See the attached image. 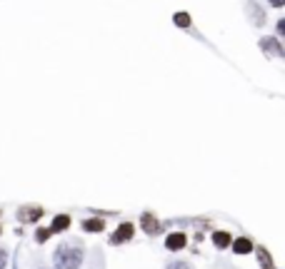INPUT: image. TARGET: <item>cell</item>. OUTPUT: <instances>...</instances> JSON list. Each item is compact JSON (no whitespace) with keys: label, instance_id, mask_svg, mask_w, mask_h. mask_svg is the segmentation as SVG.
Here are the masks:
<instances>
[{"label":"cell","instance_id":"4fadbf2b","mask_svg":"<svg viewBox=\"0 0 285 269\" xmlns=\"http://www.w3.org/2000/svg\"><path fill=\"white\" fill-rule=\"evenodd\" d=\"M258 257H260V262H263L268 269H273V259H270V254H268L265 249H258Z\"/></svg>","mask_w":285,"mask_h":269},{"label":"cell","instance_id":"8fae6325","mask_svg":"<svg viewBox=\"0 0 285 269\" xmlns=\"http://www.w3.org/2000/svg\"><path fill=\"white\" fill-rule=\"evenodd\" d=\"M248 10H250V15H253V20H255V25H263L265 23V13L255 5V3H248Z\"/></svg>","mask_w":285,"mask_h":269},{"label":"cell","instance_id":"8992f818","mask_svg":"<svg viewBox=\"0 0 285 269\" xmlns=\"http://www.w3.org/2000/svg\"><path fill=\"white\" fill-rule=\"evenodd\" d=\"M140 222H142V229H145V232H150V234H155L158 229H160V222L150 214V212H145V214H142L140 217Z\"/></svg>","mask_w":285,"mask_h":269},{"label":"cell","instance_id":"9c48e42d","mask_svg":"<svg viewBox=\"0 0 285 269\" xmlns=\"http://www.w3.org/2000/svg\"><path fill=\"white\" fill-rule=\"evenodd\" d=\"M70 227V217L68 214H58L55 219H53V229L50 232H63V229H68Z\"/></svg>","mask_w":285,"mask_h":269},{"label":"cell","instance_id":"2e32d148","mask_svg":"<svg viewBox=\"0 0 285 269\" xmlns=\"http://www.w3.org/2000/svg\"><path fill=\"white\" fill-rule=\"evenodd\" d=\"M5 262H8V254H5V249H0V269L5 267Z\"/></svg>","mask_w":285,"mask_h":269},{"label":"cell","instance_id":"e0dca14e","mask_svg":"<svg viewBox=\"0 0 285 269\" xmlns=\"http://www.w3.org/2000/svg\"><path fill=\"white\" fill-rule=\"evenodd\" d=\"M270 5H273V8H283L285 0H270Z\"/></svg>","mask_w":285,"mask_h":269},{"label":"cell","instance_id":"3957f363","mask_svg":"<svg viewBox=\"0 0 285 269\" xmlns=\"http://www.w3.org/2000/svg\"><path fill=\"white\" fill-rule=\"evenodd\" d=\"M128 239H133V224H120L115 232H113V237H110V242L113 244H120V242H128Z\"/></svg>","mask_w":285,"mask_h":269},{"label":"cell","instance_id":"ac0fdd59","mask_svg":"<svg viewBox=\"0 0 285 269\" xmlns=\"http://www.w3.org/2000/svg\"><path fill=\"white\" fill-rule=\"evenodd\" d=\"M278 33H280V35L285 33V20H280V23H278Z\"/></svg>","mask_w":285,"mask_h":269},{"label":"cell","instance_id":"277c9868","mask_svg":"<svg viewBox=\"0 0 285 269\" xmlns=\"http://www.w3.org/2000/svg\"><path fill=\"white\" fill-rule=\"evenodd\" d=\"M188 244V237L183 234V232H173V234H168V239H165V247L170 249V252H178V249H183Z\"/></svg>","mask_w":285,"mask_h":269},{"label":"cell","instance_id":"9a60e30c","mask_svg":"<svg viewBox=\"0 0 285 269\" xmlns=\"http://www.w3.org/2000/svg\"><path fill=\"white\" fill-rule=\"evenodd\" d=\"M165 269H190V264H185V262H173V264H168Z\"/></svg>","mask_w":285,"mask_h":269},{"label":"cell","instance_id":"30bf717a","mask_svg":"<svg viewBox=\"0 0 285 269\" xmlns=\"http://www.w3.org/2000/svg\"><path fill=\"white\" fill-rule=\"evenodd\" d=\"M83 229L85 232H103L105 229V222L103 219H85L83 222Z\"/></svg>","mask_w":285,"mask_h":269},{"label":"cell","instance_id":"5b68a950","mask_svg":"<svg viewBox=\"0 0 285 269\" xmlns=\"http://www.w3.org/2000/svg\"><path fill=\"white\" fill-rule=\"evenodd\" d=\"M43 217V207H23L20 212H18V219L20 222H35V219H40Z\"/></svg>","mask_w":285,"mask_h":269},{"label":"cell","instance_id":"7c38bea8","mask_svg":"<svg viewBox=\"0 0 285 269\" xmlns=\"http://www.w3.org/2000/svg\"><path fill=\"white\" fill-rule=\"evenodd\" d=\"M173 23L185 30V28H190V15H188V13H175V15H173Z\"/></svg>","mask_w":285,"mask_h":269},{"label":"cell","instance_id":"7a4b0ae2","mask_svg":"<svg viewBox=\"0 0 285 269\" xmlns=\"http://www.w3.org/2000/svg\"><path fill=\"white\" fill-rule=\"evenodd\" d=\"M260 48H263V53H270V55L285 58V50L280 48V43H278L275 38H263V40H260Z\"/></svg>","mask_w":285,"mask_h":269},{"label":"cell","instance_id":"6da1fadb","mask_svg":"<svg viewBox=\"0 0 285 269\" xmlns=\"http://www.w3.org/2000/svg\"><path fill=\"white\" fill-rule=\"evenodd\" d=\"M83 264V249L75 244H60L55 249V267L58 269H78Z\"/></svg>","mask_w":285,"mask_h":269},{"label":"cell","instance_id":"ba28073f","mask_svg":"<svg viewBox=\"0 0 285 269\" xmlns=\"http://www.w3.org/2000/svg\"><path fill=\"white\" fill-rule=\"evenodd\" d=\"M213 244H215L218 249H228V247L233 244V237H230L228 232H215V234H213Z\"/></svg>","mask_w":285,"mask_h":269},{"label":"cell","instance_id":"5bb4252c","mask_svg":"<svg viewBox=\"0 0 285 269\" xmlns=\"http://www.w3.org/2000/svg\"><path fill=\"white\" fill-rule=\"evenodd\" d=\"M50 234H53L50 229H38V232H35V239H38V242H45Z\"/></svg>","mask_w":285,"mask_h":269},{"label":"cell","instance_id":"52a82bcc","mask_svg":"<svg viewBox=\"0 0 285 269\" xmlns=\"http://www.w3.org/2000/svg\"><path fill=\"white\" fill-rule=\"evenodd\" d=\"M230 247H233V252H235V254H248V252H253V242H250L248 237H240V239H235Z\"/></svg>","mask_w":285,"mask_h":269}]
</instances>
